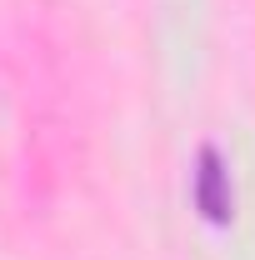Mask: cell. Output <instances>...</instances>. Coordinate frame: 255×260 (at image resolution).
I'll return each instance as SVG.
<instances>
[{"mask_svg":"<svg viewBox=\"0 0 255 260\" xmlns=\"http://www.w3.org/2000/svg\"><path fill=\"white\" fill-rule=\"evenodd\" d=\"M190 205L205 225H230L235 220V180L225 170V155L215 145L195 150V170H190Z\"/></svg>","mask_w":255,"mask_h":260,"instance_id":"6da1fadb","label":"cell"}]
</instances>
